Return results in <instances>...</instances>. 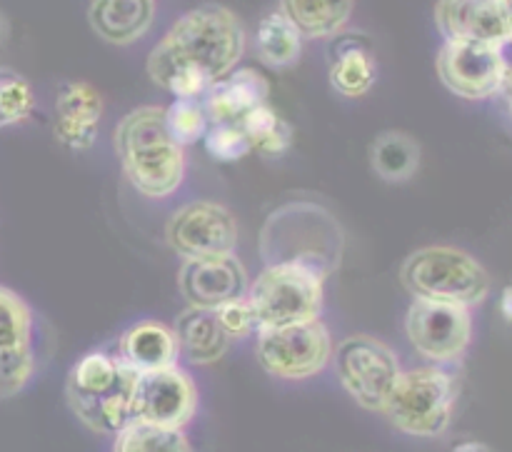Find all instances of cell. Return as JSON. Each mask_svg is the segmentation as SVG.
I'll use <instances>...</instances> for the list:
<instances>
[{
    "label": "cell",
    "instance_id": "obj_28",
    "mask_svg": "<svg viewBox=\"0 0 512 452\" xmlns=\"http://www.w3.org/2000/svg\"><path fill=\"white\" fill-rule=\"evenodd\" d=\"M30 338H33L30 305L15 290L0 285V353L30 345Z\"/></svg>",
    "mask_w": 512,
    "mask_h": 452
},
{
    "label": "cell",
    "instance_id": "obj_22",
    "mask_svg": "<svg viewBox=\"0 0 512 452\" xmlns=\"http://www.w3.org/2000/svg\"><path fill=\"white\" fill-rule=\"evenodd\" d=\"M355 0H278V10L303 38H335L353 18Z\"/></svg>",
    "mask_w": 512,
    "mask_h": 452
},
{
    "label": "cell",
    "instance_id": "obj_3",
    "mask_svg": "<svg viewBox=\"0 0 512 452\" xmlns=\"http://www.w3.org/2000/svg\"><path fill=\"white\" fill-rule=\"evenodd\" d=\"M113 148L128 183L145 198H168L183 185L185 148L170 138L163 105H140L113 130Z\"/></svg>",
    "mask_w": 512,
    "mask_h": 452
},
{
    "label": "cell",
    "instance_id": "obj_26",
    "mask_svg": "<svg viewBox=\"0 0 512 452\" xmlns=\"http://www.w3.org/2000/svg\"><path fill=\"white\" fill-rule=\"evenodd\" d=\"M113 452H195L183 430L130 420L113 435Z\"/></svg>",
    "mask_w": 512,
    "mask_h": 452
},
{
    "label": "cell",
    "instance_id": "obj_36",
    "mask_svg": "<svg viewBox=\"0 0 512 452\" xmlns=\"http://www.w3.org/2000/svg\"><path fill=\"white\" fill-rule=\"evenodd\" d=\"M508 5H510V18H512V0H508Z\"/></svg>",
    "mask_w": 512,
    "mask_h": 452
},
{
    "label": "cell",
    "instance_id": "obj_35",
    "mask_svg": "<svg viewBox=\"0 0 512 452\" xmlns=\"http://www.w3.org/2000/svg\"><path fill=\"white\" fill-rule=\"evenodd\" d=\"M5 30H8V23H5V18H3V13H0V40H3V35H5Z\"/></svg>",
    "mask_w": 512,
    "mask_h": 452
},
{
    "label": "cell",
    "instance_id": "obj_1",
    "mask_svg": "<svg viewBox=\"0 0 512 452\" xmlns=\"http://www.w3.org/2000/svg\"><path fill=\"white\" fill-rule=\"evenodd\" d=\"M243 23L220 3H203L173 23L150 50V80L175 98H203L218 80L230 75L245 53Z\"/></svg>",
    "mask_w": 512,
    "mask_h": 452
},
{
    "label": "cell",
    "instance_id": "obj_18",
    "mask_svg": "<svg viewBox=\"0 0 512 452\" xmlns=\"http://www.w3.org/2000/svg\"><path fill=\"white\" fill-rule=\"evenodd\" d=\"M118 355L133 373H150V370L173 368L180 360L178 340L173 325L160 320H138L130 325L118 340Z\"/></svg>",
    "mask_w": 512,
    "mask_h": 452
},
{
    "label": "cell",
    "instance_id": "obj_23",
    "mask_svg": "<svg viewBox=\"0 0 512 452\" xmlns=\"http://www.w3.org/2000/svg\"><path fill=\"white\" fill-rule=\"evenodd\" d=\"M420 160V143L403 130H385L370 145V168L385 183H408L418 173Z\"/></svg>",
    "mask_w": 512,
    "mask_h": 452
},
{
    "label": "cell",
    "instance_id": "obj_14",
    "mask_svg": "<svg viewBox=\"0 0 512 452\" xmlns=\"http://www.w3.org/2000/svg\"><path fill=\"white\" fill-rule=\"evenodd\" d=\"M178 288L190 308L218 310L230 300L245 298L250 278L235 255L183 260V268L178 270Z\"/></svg>",
    "mask_w": 512,
    "mask_h": 452
},
{
    "label": "cell",
    "instance_id": "obj_7",
    "mask_svg": "<svg viewBox=\"0 0 512 452\" xmlns=\"http://www.w3.org/2000/svg\"><path fill=\"white\" fill-rule=\"evenodd\" d=\"M325 280L295 265H273L250 283L248 300L260 328L318 320L323 313Z\"/></svg>",
    "mask_w": 512,
    "mask_h": 452
},
{
    "label": "cell",
    "instance_id": "obj_11",
    "mask_svg": "<svg viewBox=\"0 0 512 452\" xmlns=\"http://www.w3.org/2000/svg\"><path fill=\"white\" fill-rule=\"evenodd\" d=\"M165 243L183 260L235 255L238 223L225 205L213 200H193L170 215L165 225Z\"/></svg>",
    "mask_w": 512,
    "mask_h": 452
},
{
    "label": "cell",
    "instance_id": "obj_16",
    "mask_svg": "<svg viewBox=\"0 0 512 452\" xmlns=\"http://www.w3.org/2000/svg\"><path fill=\"white\" fill-rule=\"evenodd\" d=\"M100 118H103V98L98 90L85 80L65 83L55 100V140L78 153L93 148Z\"/></svg>",
    "mask_w": 512,
    "mask_h": 452
},
{
    "label": "cell",
    "instance_id": "obj_17",
    "mask_svg": "<svg viewBox=\"0 0 512 452\" xmlns=\"http://www.w3.org/2000/svg\"><path fill=\"white\" fill-rule=\"evenodd\" d=\"M270 83L253 68H235L203 95V108L210 125L240 123L258 105L268 103Z\"/></svg>",
    "mask_w": 512,
    "mask_h": 452
},
{
    "label": "cell",
    "instance_id": "obj_30",
    "mask_svg": "<svg viewBox=\"0 0 512 452\" xmlns=\"http://www.w3.org/2000/svg\"><path fill=\"white\" fill-rule=\"evenodd\" d=\"M35 373L33 345L3 350L0 353V400L15 398Z\"/></svg>",
    "mask_w": 512,
    "mask_h": 452
},
{
    "label": "cell",
    "instance_id": "obj_25",
    "mask_svg": "<svg viewBox=\"0 0 512 452\" xmlns=\"http://www.w3.org/2000/svg\"><path fill=\"white\" fill-rule=\"evenodd\" d=\"M238 125L243 128V133L248 135L250 150L260 153L263 158H280V155L288 153V148L293 145V128H290L288 120L280 118L268 103L250 110Z\"/></svg>",
    "mask_w": 512,
    "mask_h": 452
},
{
    "label": "cell",
    "instance_id": "obj_31",
    "mask_svg": "<svg viewBox=\"0 0 512 452\" xmlns=\"http://www.w3.org/2000/svg\"><path fill=\"white\" fill-rule=\"evenodd\" d=\"M203 143L210 158L218 163H235L250 153V140L238 123L210 125Z\"/></svg>",
    "mask_w": 512,
    "mask_h": 452
},
{
    "label": "cell",
    "instance_id": "obj_10",
    "mask_svg": "<svg viewBox=\"0 0 512 452\" xmlns=\"http://www.w3.org/2000/svg\"><path fill=\"white\" fill-rule=\"evenodd\" d=\"M405 335L428 363L455 365L473 343V313L463 305L413 300L405 313Z\"/></svg>",
    "mask_w": 512,
    "mask_h": 452
},
{
    "label": "cell",
    "instance_id": "obj_27",
    "mask_svg": "<svg viewBox=\"0 0 512 452\" xmlns=\"http://www.w3.org/2000/svg\"><path fill=\"white\" fill-rule=\"evenodd\" d=\"M165 128H168L170 138H173L180 148H190V145H195L198 140H203L210 128L203 100L175 98L173 103L165 108Z\"/></svg>",
    "mask_w": 512,
    "mask_h": 452
},
{
    "label": "cell",
    "instance_id": "obj_21",
    "mask_svg": "<svg viewBox=\"0 0 512 452\" xmlns=\"http://www.w3.org/2000/svg\"><path fill=\"white\" fill-rule=\"evenodd\" d=\"M330 85L345 98H363L378 80V60L368 43L358 38L340 40L330 55Z\"/></svg>",
    "mask_w": 512,
    "mask_h": 452
},
{
    "label": "cell",
    "instance_id": "obj_15",
    "mask_svg": "<svg viewBox=\"0 0 512 452\" xmlns=\"http://www.w3.org/2000/svg\"><path fill=\"white\" fill-rule=\"evenodd\" d=\"M435 23L445 40L505 45L512 40L508 0H438Z\"/></svg>",
    "mask_w": 512,
    "mask_h": 452
},
{
    "label": "cell",
    "instance_id": "obj_33",
    "mask_svg": "<svg viewBox=\"0 0 512 452\" xmlns=\"http://www.w3.org/2000/svg\"><path fill=\"white\" fill-rule=\"evenodd\" d=\"M503 60H505V68H503V80H500V90L498 95L503 98L505 108L512 115V40L503 45Z\"/></svg>",
    "mask_w": 512,
    "mask_h": 452
},
{
    "label": "cell",
    "instance_id": "obj_12",
    "mask_svg": "<svg viewBox=\"0 0 512 452\" xmlns=\"http://www.w3.org/2000/svg\"><path fill=\"white\" fill-rule=\"evenodd\" d=\"M198 385L180 365L135 375L130 420L183 430L198 413Z\"/></svg>",
    "mask_w": 512,
    "mask_h": 452
},
{
    "label": "cell",
    "instance_id": "obj_34",
    "mask_svg": "<svg viewBox=\"0 0 512 452\" xmlns=\"http://www.w3.org/2000/svg\"><path fill=\"white\" fill-rule=\"evenodd\" d=\"M453 452H490L485 443H478V440H465V443H458Z\"/></svg>",
    "mask_w": 512,
    "mask_h": 452
},
{
    "label": "cell",
    "instance_id": "obj_32",
    "mask_svg": "<svg viewBox=\"0 0 512 452\" xmlns=\"http://www.w3.org/2000/svg\"><path fill=\"white\" fill-rule=\"evenodd\" d=\"M215 315H218L220 325H223V330L230 335L233 343L235 340H243L248 338V335L258 333V320H255L253 305H250L248 295L220 305V308L215 310Z\"/></svg>",
    "mask_w": 512,
    "mask_h": 452
},
{
    "label": "cell",
    "instance_id": "obj_4",
    "mask_svg": "<svg viewBox=\"0 0 512 452\" xmlns=\"http://www.w3.org/2000/svg\"><path fill=\"white\" fill-rule=\"evenodd\" d=\"M135 375L118 355L100 350L83 355L65 380L68 408L93 433H120L130 423Z\"/></svg>",
    "mask_w": 512,
    "mask_h": 452
},
{
    "label": "cell",
    "instance_id": "obj_8",
    "mask_svg": "<svg viewBox=\"0 0 512 452\" xmlns=\"http://www.w3.org/2000/svg\"><path fill=\"white\" fill-rule=\"evenodd\" d=\"M333 370L345 393L370 413H383L400 373V358L373 335H350L333 348Z\"/></svg>",
    "mask_w": 512,
    "mask_h": 452
},
{
    "label": "cell",
    "instance_id": "obj_2",
    "mask_svg": "<svg viewBox=\"0 0 512 452\" xmlns=\"http://www.w3.org/2000/svg\"><path fill=\"white\" fill-rule=\"evenodd\" d=\"M258 248L265 268L295 265L328 280L343 265L345 230L325 205L293 200L265 218Z\"/></svg>",
    "mask_w": 512,
    "mask_h": 452
},
{
    "label": "cell",
    "instance_id": "obj_13",
    "mask_svg": "<svg viewBox=\"0 0 512 452\" xmlns=\"http://www.w3.org/2000/svg\"><path fill=\"white\" fill-rule=\"evenodd\" d=\"M435 65H438L440 83L458 98H493L498 95L503 80V45L445 40Z\"/></svg>",
    "mask_w": 512,
    "mask_h": 452
},
{
    "label": "cell",
    "instance_id": "obj_9",
    "mask_svg": "<svg viewBox=\"0 0 512 452\" xmlns=\"http://www.w3.org/2000/svg\"><path fill=\"white\" fill-rule=\"evenodd\" d=\"M333 338L323 320L260 328L255 333V360L278 380H308L333 360Z\"/></svg>",
    "mask_w": 512,
    "mask_h": 452
},
{
    "label": "cell",
    "instance_id": "obj_20",
    "mask_svg": "<svg viewBox=\"0 0 512 452\" xmlns=\"http://www.w3.org/2000/svg\"><path fill=\"white\" fill-rule=\"evenodd\" d=\"M175 340H178L180 358L190 365H215L230 350L233 340L220 325L215 310L185 308L173 325Z\"/></svg>",
    "mask_w": 512,
    "mask_h": 452
},
{
    "label": "cell",
    "instance_id": "obj_24",
    "mask_svg": "<svg viewBox=\"0 0 512 452\" xmlns=\"http://www.w3.org/2000/svg\"><path fill=\"white\" fill-rule=\"evenodd\" d=\"M255 53L263 65L273 70H285L295 65L303 53V35L293 28L280 10L263 15L255 30Z\"/></svg>",
    "mask_w": 512,
    "mask_h": 452
},
{
    "label": "cell",
    "instance_id": "obj_19",
    "mask_svg": "<svg viewBox=\"0 0 512 452\" xmlns=\"http://www.w3.org/2000/svg\"><path fill=\"white\" fill-rule=\"evenodd\" d=\"M155 20V0H90L88 23L110 45L143 38Z\"/></svg>",
    "mask_w": 512,
    "mask_h": 452
},
{
    "label": "cell",
    "instance_id": "obj_5",
    "mask_svg": "<svg viewBox=\"0 0 512 452\" xmlns=\"http://www.w3.org/2000/svg\"><path fill=\"white\" fill-rule=\"evenodd\" d=\"M400 283L415 300L478 308L493 280L485 265L455 245H425L400 265Z\"/></svg>",
    "mask_w": 512,
    "mask_h": 452
},
{
    "label": "cell",
    "instance_id": "obj_6",
    "mask_svg": "<svg viewBox=\"0 0 512 452\" xmlns=\"http://www.w3.org/2000/svg\"><path fill=\"white\" fill-rule=\"evenodd\" d=\"M458 400V380L445 368L403 370L385 403L383 415L410 438H440L448 433Z\"/></svg>",
    "mask_w": 512,
    "mask_h": 452
},
{
    "label": "cell",
    "instance_id": "obj_29",
    "mask_svg": "<svg viewBox=\"0 0 512 452\" xmlns=\"http://www.w3.org/2000/svg\"><path fill=\"white\" fill-rule=\"evenodd\" d=\"M35 110V93L28 80L0 65V128L28 120Z\"/></svg>",
    "mask_w": 512,
    "mask_h": 452
}]
</instances>
